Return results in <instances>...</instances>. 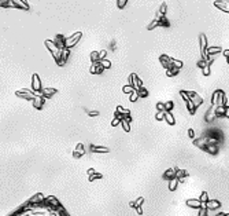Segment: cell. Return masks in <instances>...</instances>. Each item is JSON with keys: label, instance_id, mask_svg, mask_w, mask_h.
<instances>
[{"label": "cell", "instance_id": "6da1fadb", "mask_svg": "<svg viewBox=\"0 0 229 216\" xmlns=\"http://www.w3.org/2000/svg\"><path fill=\"white\" fill-rule=\"evenodd\" d=\"M8 216H69L55 197L36 194Z\"/></svg>", "mask_w": 229, "mask_h": 216}, {"label": "cell", "instance_id": "7a4b0ae2", "mask_svg": "<svg viewBox=\"0 0 229 216\" xmlns=\"http://www.w3.org/2000/svg\"><path fill=\"white\" fill-rule=\"evenodd\" d=\"M45 47L51 51V54H52V56H54V59H55L56 64L59 65V66H62V62H60V52H62V50L54 43V40H45Z\"/></svg>", "mask_w": 229, "mask_h": 216}, {"label": "cell", "instance_id": "3957f363", "mask_svg": "<svg viewBox=\"0 0 229 216\" xmlns=\"http://www.w3.org/2000/svg\"><path fill=\"white\" fill-rule=\"evenodd\" d=\"M37 94L39 92H34L33 90H26V88H24V90H18V91L15 92L17 96H19V98H24V99L26 100H34V98L37 96Z\"/></svg>", "mask_w": 229, "mask_h": 216}, {"label": "cell", "instance_id": "277c9868", "mask_svg": "<svg viewBox=\"0 0 229 216\" xmlns=\"http://www.w3.org/2000/svg\"><path fill=\"white\" fill-rule=\"evenodd\" d=\"M81 36H83V33L81 32H75L74 35H71L70 37H66V40H65V47L66 48L74 47L75 44L78 43L80 39H81Z\"/></svg>", "mask_w": 229, "mask_h": 216}, {"label": "cell", "instance_id": "5b68a950", "mask_svg": "<svg viewBox=\"0 0 229 216\" xmlns=\"http://www.w3.org/2000/svg\"><path fill=\"white\" fill-rule=\"evenodd\" d=\"M207 39L205 35H200V54H202V59L207 61L209 59V54H207Z\"/></svg>", "mask_w": 229, "mask_h": 216}, {"label": "cell", "instance_id": "8992f818", "mask_svg": "<svg viewBox=\"0 0 229 216\" xmlns=\"http://www.w3.org/2000/svg\"><path fill=\"white\" fill-rule=\"evenodd\" d=\"M188 92V95H190V99L192 100V103L195 105V108H199L202 103H203V98H202L197 92L195 91H187Z\"/></svg>", "mask_w": 229, "mask_h": 216}, {"label": "cell", "instance_id": "52a82bcc", "mask_svg": "<svg viewBox=\"0 0 229 216\" xmlns=\"http://www.w3.org/2000/svg\"><path fill=\"white\" fill-rule=\"evenodd\" d=\"M129 85H132L134 90H140V88L143 87L141 80L139 79V76L136 73H132L131 76H129Z\"/></svg>", "mask_w": 229, "mask_h": 216}, {"label": "cell", "instance_id": "ba28073f", "mask_svg": "<svg viewBox=\"0 0 229 216\" xmlns=\"http://www.w3.org/2000/svg\"><path fill=\"white\" fill-rule=\"evenodd\" d=\"M32 90L34 92H41V80H40V77L37 73H34L32 76Z\"/></svg>", "mask_w": 229, "mask_h": 216}, {"label": "cell", "instance_id": "9c48e42d", "mask_svg": "<svg viewBox=\"0 0 229 216\" xmlns=\"http://www.w3.org/2000/svg\"><path fill=\"white\" fill-rule=\"evenodd\" d=\"M44 100H45V98L43 96V94L41 92H39L37 94V96L34 98V100H33V106H34L37 110H40V109H43L44 106Z\"/></svg>", "mask_w": 229, "mask_h": 216}, {"label": "cell", "instance_id": "30bf717a", "mask_svg": "<svg viewBox=\"0 0 229 216\" xmlns=\"http://www.w3.org/2000/svg\"><path fill=\"white\" fill-rule=\"evenodd\" d=\"M104 72V68H103V65L100 64V61L98 62H93L91 66V73L92 74H100V73Z\"/></svg>", "mask_w": 229, "mask_h": 216}, {"label": "cell", "instance_id": "8fae6325", "mask_svg": "<svg viewBox=\"0 0 229 216\" xmlns=\"http://www.w3.org/2000/svg\"><path fill=\"white\" fill-rule=\"evenodd\" d=\"M172 59H173V58H170V56H167V55H161L159 56V61H161V64H162V66L166 69V70L170 69V68H173Z\"/></svg>", "mask_w": 229, "mask_h": 216}, {"label": "cell", "instance_id": "7c38bea8", "mask_svg": "<svg viewBox=\"0 0 229 216\" xmlns=\"http://www.w3.org/2000/svg\"><path fill=\"white\" fill-rule=\"evenodd\" d=\"M214 6L217 8H220V10H222V11L229 12V1H226V0H215Z\"/></svg>", "mask_w": 229, "mask_h": 216}, {"label": "cell", "instance_id": "4fadbf2b", "mask_svg": "<svg viewBox=\"0 0 229 216\" xmlns=\"http://www.w3.org/2000/svg\"><path fill=\"white\" fill-rule=\"evenodd\" d=\"M187 205L190 208H195V209H200L203 207V204H202V201L199 198H190V200H187Z\"/></svg>", "mask_w": 229, "mask_h": 216}, {"label": "cell", "instance_id": "5bb4252c", "mask_svg": "<svg viewBox=\"0 0 229 216\" xmlns=\"http://www.w3.org/2000/svg\"><path fill=\"white\" fill-rule=\"evenodd\" d=\"M203 205H205L209 211H214V209H218L220 207H221V202L217 201V200H209L206 204H203Z\"/></svg>", "mask_w": 229, "mask_h": 216}, {"label": "cell", "instance_id": "9a60e30c", "mask_svg": "<svg viewBox=\"0 0 229 216\" xmlns=\"http://www.w3.org/2000/svg\"><path fill=\"white\" fill-rule=\"evenodd\" d=\"M84 154H85V147H84L83 143H78L77 147L74 149V152H73V157H74V158H80V157L84 156Z\"/></svg>", "mask_w": 229, "mask_h": 216}, {"label": "cell", "instance_id": "2e32d148", "mask_svg": "<svg viewBox=\"0 0 229 216\" xmlns=\"http://www.w3.org/2000/svg\"><path fill=\"white\" fill-rule=\"evenodd\" d=\"M194 144L197 146L199 149H203V150H205L206 146H207V136H202L199 139H194Z\"/></svg>", "mask_w": 229, "mask_h": 216}, {"label": "cell", "instance_id": "e0dca14e", "mask_svg": "<svg viewBox=\"0 0 229 216\" xmlns=\"http://www.w3.org/2000/svg\"><path fill=\"white\" fill-rule=\"evenodd\" d=\"M176 173H177V168H169L163 173V178L166 180H170V179H173V178H176Z\"/></svg>", "mask_w": 229, "mask_h": 216}, {"label": "cell", "instance_id": "ac0fdd59", "mask_svg": "<svg viewBox=\"0 0 229 216\" xmlns=\"http://www.w3.org/2000/svg\"><path fill=\"white\" fill-rule=\"evenodd\" d=\"M41 94H43V96L47 99V98H51L54 94H56V90L55 88H43V90H41Z\"/></svg>", "mask_w": 229, "mask_h": 216}, {"label": "cell", "instance_id": "d6986e66", "mask_svg": "<svg viewBox=\"0 0 229 216\" xmlns=\"http://www.w3.org/2000/svg\"><path fill=\"white\" fill-rule=\"evenodd\" d=\"M69 55H70V48H66V47H65L63 50H62V52H60V62H62V66H63L65 62L67 61Z\"/></svg>", "mask_w": 229, "mask_h": 216}, {"label": "cell", "instance_id": "ffe728a7", "mask_svg": "<svg viewBox=\"0 0 229 216\" xmlns=\"http://www.w3.org/2000/svg\"><path fill=\"white\" fill-rule=\"evenodd\" d=\"M205 150L207 153H210V154H217L218 153V144L217 143H210V144L206 146Z\"/></svg>", "mask_w": 229, "mask_h": 216}, {"label": "cell", "instance_id": "44dd1931", "mask_svg": "<svg viewBox=\"0 0 229 216\" xmlns=\"http://www.w3.org/2000/svg\"><path fill=\"white\" fill-rule=\"evenodd\" d=\"M165 121L169 125H174V124H176V118H174V116L170 112H165Z\"/></svg>", "mask_w": 229, "mask_h": 216}, {"label": "cell", "instance_id": "7402d4cb", "mask_svg": "<svg viewBox=\"0 0 229 216\" xmlns=\"http://www.w3.org/2000/svg\"><path fill=\"white\" fill-rule=\"evenodd\" d=\"M178 183H180L178 178H173V179H170L169 180V190H170V191H174V190H177Z\"/></svg>", "mask_w": 229, "mask_h": 216}, {"label": "cell", "instance_id": "603a6c76", "mask_svg": "<svg viewBox=\"0 0 229 216\" xmlns=\"http://www.w3.org/2000/svg\"><path fill=\"white\" fill-rule=\"evenodd\" d=\"M14 3L17 4L18 8H22V10H29V4L26 0H14Z\"/></svg>", "mask_w": 229, "mask_h": 216}, {"label": "cell", "instance_id": "cb8c5ba5", "mask_svg": "<svg viewBox=\"0 0 229 216\" xmlns=\"http://www.w3.org/2000/svg\"><path fill=\"white\" fill-rule=\"evenodd\" d=\"M215 117H217V116H215V108L213 106V108L209 110L207 116H206V121H207V123H211V121H213Z\"/></svg>", "mask_w": 229, "mask_h": 216}, {"label": "cell", "instance_id": "d4e9b609", "mask_svg": "<svg viewBox=\"0 0 229 216\" xmlns=\"http://www.w3.org/2000/svg\"><path fill=\"white\" fill-rule=\"evenodd\" d=\"M214 108H215V116H217V117L225 116V113H226V106H214Z\"/></svg>", "mask_w": 229, "mask_h": 216}, {"label": "cell", "instance_id": "484cf974", "mask_svg": "<svg viewBox=\"0 0 229 216\" xmlns=\"http://www.w3.org/2000/svg\"><path fill=\"white\" fill-rule=\"evenodd\" d=\"M185 176H188V172L187 171H184V169H178L177 168V173H176V178H178V180L180 182H184V178Z\"/></svg>", "mask_w": 229, "mask_h": 216}, {"label": "cell", "instance_id": "4316f807", "mask_svg": "<svg viewBox=\"0 0 229 216\" xmlns=\"http://www.w3.org/2000/svg\"><path fill=\"white\" fill-rule=\"evenodd\" d=\"M91 152H93V153H108V149L102 147V146H91Z\"/></svg>", "mask_w": 229, "mask_h": 216}, {"label": "cell", "instance_id": "83f0119b", "mask_svg": "<svg viewBox=\"0 0 229 216\" xmlns=\"http://www.w3.org/2000/svg\"><path fill=\"white\" fill-rule=\"evenodd\" d=\"M218 98H220V90H217V91L213 92V96H211V105H213V106H217Z\"/></svg>", "mask_w": 229, "mask_h": 216}, {"label": "cell", "instance_id": "f1b7e54d", "mask_svg": "<svg viewBox=\"0 0 229 216\" xmlns=\"http://www.w3.org/2000/svg\"><path fill=\"white\" fill-rule=\"evenodd\" d=\"M143 202H144V198H143V197H139V198H137L136 201H134V202H131L129 205H131L132 208H134V209H136L137 207H141V205H143Z\"/></svg>", "mask_w": 229, "mask_h": 216}, {"label": "cell", "instance_id": "f546056e", "mask_svg": "<svg viewBox=\"0 0 229 216\" xmlns=\"http://www.w3.org/2000/svg\"><path fill=\"white\" fill-rule=\"evenodd\" d=\"M222 48L221 47H209L207 48V54L209 55H214V54H218V52H221Z\"/></svg>", "mask_w": 229, "mask_h": 216}, {"label": "cell", "instance_id": "4dcf8cb0", "mask_svg": "<svg viewBox=\"0 0 229 216\" xmlns=\"http://www.w3.org/2000/svg\"><path fill=\"white\" fill-rule=\"evenodd\" d=\"M115 113H119V114H122L123 117H125V116H129V114H131V112H129V110H126V109H123L122 106H117V110H115Z\"/></svg>", "mask_w": 229, "mask_h": 216}, {"label": "cell", "instance_id": "1f68e13d", "mask_svg": "<svg viewBox=\"0 0 229 216\" xmlns=\"http://www.w3.org/2000/svg\"><path fill=\"white\" fill-rule=\"evenodd\" d=\"M178 72H180V69H177V68H170V69H167L166 70V74L169 77H172V76H176V74H178Z\"/></svg>", "mask_w": 229, "mask_h": 216}, {"label": "cell", "instance_id": "d6a6232c", "mask_svg": "<svg viewBox=\"0 0 229 216\" xmlns=\"http://www.w3.org/2000/svg\"><path fill=\"white\" fill-rule=\"evenodd\" d=\"M121 125H122V128H123V131H125V132H129V131H131V123H129V121H126L125 118H123V120H121Z\"/></svg>", "mask_w": 229, "mask_h": 216}, {"label": "cell", "instance_id": "836d02e7", "mask_svg": "<svg viewBox=\"0 0 229 216\" xmlns=\"http://www.w3.org/2000/svg\"><path fill=\"white\" fill-rule=\"evenodd\" d=\"M187 103V108H188V112L191 113V114H195V110H196V108H195V105L192 103V100H188V102H185Z\"/></svg>", "mask_w": 229, "mask_h": 216}, {"label": "cell", "instance_id": "e575fe53", "mask_svg": "<svg viewBox=\"0 0 229 216\" xmlns=\"http://www.w3.org/2000/svg\"><path fill=\"white\" fill-rule=\"evenodd\" d=\"M163 105H165V112H172L174 108V103L172 102V100H167V102H163Z\"/></svg>", "mask_w": 229, "mask_h": 216}, {"label": "cell", "instance_id": "d590c367", "mask_svg": "<svg viewBox=\"0 0 229 216\" xmlns=\"http://www.w3.org/2000/svg\"><path fill=\"white\" fill-rule=\"evenodd\" d=\"M139 98H140V96H139L137 90H134V91L132 92L131 95H129V100H131V102H136V100H137Z\"/></svg>", "mask_w": 229, "mask_h": 216}, {"label": "cell", "instance_id": "8d00e7d4", "mask_svg": "<svg viewBox=\"0 0 229 216\" xmlns=\"http://www.w3.org/2000/svg\"><path fill=\"white\" fill-rule=\"evenodd\" d=\"M91 61H92V64H93V62H98V61H100V56H99V52L98 51H92L91 52Z\"/></svg>", "mask_w": 229, "mask_h": 216}, {"label": "cell", "instance_id": "74e56055", "mask_svg": "<svg viewBox=\"0 0 229 216\" xmlns=\"http://www.w3.org/2000/svg\"><path fill=\"white\" fill-rule=\"evenodd\" d=\"M199 200L202 201V204H206V202L209 201V194H207L206 191H203V193L200 194V197H199Z\"/></svg>", "mask_w": 229, "mask_h": 216}, {"label": "cell", "instance_id": "f35d334b", "mask_svg": "<svg viewBox=\"0 0 229 216\" xmlns=\"http://www.w3.org/2000/svg\"><path fill=\"white\" fill-rule=\"evenodd\" d=\"M137 92H139V96H140V98H146V96L148 95V91H147L144 87H141L140 90H137Z\"/></svg>", "mask_w": 229, "mask_h": 216}, {"label": "cell", "instance_id": "ab89813d", "mask_svg": "<svg viewBox=\"0 0 229 216\" xmlns=\"http://www.w3.org/2000/svg\"><path fill=\"white\" fill-rule=\"evenodd\" d=\"M122 91H123V92H125V94H128V95H131L132 92H133V91H134V88H133V87H132V85H129V84H128V85H125V87H123V88H122Z\"/></svg>", "mask_w": 229, "mask_h": 216}, {"label": "cell", "instance_id": "60d3db41", "mask_svg": "<svg viewBox=\"0 0 229 216\" xmlns=\"http://www.w3.org/2000/svg\"><path fill=\"white\" fill-rule=\"evenodd\" d=\"M172 65H173V68H177V69L182 68V62L178 59H172Z\"/></svg>", "mask_w": 229, "mask_h": 216}, {"label": "cell", "instance_id": "b9f144b4", "mask_svg": "<svg viewBox=\"0 0 229 216\" xmlns=\"http://www.w3.org/2000/svg\"><path fill=\"white\" fill-rule=\"evenodd\" d=\"M156 26H159V21L158 20H154L150 25H148V26H147V29H148V30H152V29L156 28Z\"/></svg>", "mask_w": 229, "mask_h": 216}, {"label": "cell", "instance_id": "7bdbcfd3", "mask_svg": "<svg viewBox=\"0 0 229 216\" xmlns=\"http://www.w3.org/2000/svg\"><path fill=\"white\" fill-rule=\"evenodd\" d=\"M155 118H156L158 121L165 120V112H156V114H155Z\"/></svg>", "mask_w": 229, "mask_h": 216}, {"label": "cell", "instance_id": "ee69618b", "mask_svg": "<svg viewBox=\"0 0 229 216\" xmlns=\"http://www.w3.org/2000/svg\"><path fill=\"white\" fill-rule=\"evenodd\" d=\"M100 64L103 65V68L104 69H108L111 66V62L108 59H100Z\"/></svg>", "mask_w": 229, "mask_h": 216}, {"label": "cell", "instance_id": "f6af8a7d", "mask_svg": "<svg viewBox=\"0 0 229 216\" xmlns=\"http://www.w3.org/2000/svg\"><path fill=\"white\" fill-rule=\"evenodd\" d=\"M180 95H181V98L185 100V102L190 100V95H188V92H187V91H180Z\"/></svg>", "mask_w": 229, "mask_h": 216}, {"label": "cell", "instance_id": "bcb514c9", "mask_svg": "<svg viewBox=\"0 0 229 216\" xmlns=\"http://www.w3.org/2000/svg\"><path fill=\"white\" fill-rule=\"evenodd\" d=\"M102 173H98V172H95V173H93V175H91V176H89V180H91V182H93V180H95V179H100V178H102Z\"/></svg>", "mask_w": 229, "mask_h": 216}, {"label": "cell", "instance_id": "7dc6e473", "mask_svg": "<svg viewBox=\"0 0 229 216\" xmlns=\"http://www.w3.org/2000/svg\"><path fill=\"white\" fill-rule=\"evenodd\" d=\"M207 211H209V209H207L205 205H203V207L199 209V216H207Z\"/></svg>", "mask_w": 229, "mask_h": 216}, {"label": "cell", "instance_id": "c3c4849f", "mask_svg": "<svg viewBox=\"0 0 229 216\" xmlns=\"http://www.w3.org/2000/svg\"><path fill=\"white\" fill-rule=\"evenodd\" d=\"M128 0H117V6H118V8H123L125 6H126Z\"/></svg>", "mask_w": 229, "mask_h": 216}, {"label": "cell", "instance_id": "681fc988", "mask_svg": "<svg viewBox=\"0 0 229 216\" xmlns=\"http://www.w3.org/2000/svg\"><path fill=\"white\" fill-rule=\"evenodd\" d=\"M156 110H158V112H165V105H163V102H158V103H156Z\"/></svg>", "mask_w": 229, "mask_h": 216}, {"label": "cell", "instance_id": "f907efd6", "mask_svg": "<svg viewBox=\"0 0 229 216\" xmlns=\"http://www.w3.org/2000/svg\"><path fill=\"white\" fill-rule=\"evenodd\" d=\"M197 66H199V68H205V66H207V61H205V59H200L199 61V62H197ZM210 66V65H209Z\"/></svg>", "mask_w": 229, "mask_h": 216}, {"label": "cell", "instance_id": "816d5d0a", "mask_svg": "<svg viewBox=\"0 0 229 216\" xmlns=\"http://www.w3.org/2000/svg\"><path fill=\"white\" fill-rule=\"evenodd\" d=\"M202 72H203V74H205V76H209V74H210V66H209V65L202 69Z\"/></svg>", "mask_w": 229, "mask_h": 216}, {"label": "cell", "instance_id": "f5cc1de1", "mask_svg": "<svg viewBox=\"0 0 229 216\" xmlns=\"http://www.w3.org/2000/svg\"><path fill=\"white\" fill-rule=\"evenodd\" d=\"M118 124H121V120H119L118 117H115L114 120L111 121V125H113V127H117V125H118Z\"/></svg>", "mask_w": 229, "mask_h": 216}, {"label": "cell", "instance_id": "db71d44e", "mask_svg": "<svg viewBox=\"0 0 229 216\" xmlns=\"http://www.w3.org/2000/svg\"><path fill=\"white\" fill-rule=\"evenodd\" d=\"M159 12H161L162 15H165L166 14V3H162V6H161V8H159Z\"/></svg>", "mask_w": 229, "mask_h": 216}, {"label": "cell", "instance_id": "11a10c76", "mask_svg": "<svg viewBox=\"0 0 229 216\" xmlns=\"http://www.w3.org/2000/svg\"><path fill=\"white\" fill-rule=\"evenodd\" d=\"M106 54H107L106 50H102V51L99 52V56H100V59H106V58H104V56H106Z\"/></svg>", "mask_w": 229, "mask_h": 216}, {"label": "cell", "instance_id": "9f6ffc18", "mask_svg": "<svg viewBox=\"0 0 229 216\" xmlns=\"http://www.w3.org/2000/svg\"><path fill=\"white\" fill-rule=\"evenodd\" d=\"M88 114H89L91 117H95V116H99V112H98V110H91Z\"/></svg>", "mask_w": 229, "mask_h": 216}, {"label": "cell", "instance_id": "6f0895ef", "mask_svg": "<svg viewBox=\"0 0 229 216\" xmlns=\"http://www.w3.org/2000/svg\"><path fill=\"white\" fill-rule=\"evenodd\" d=\"M188 135H190V138H192V139H195V131L192 128L188 131Z\"/></svg>", "mask_w": 229, "mask_h": 216}, {"label": "cell", "instance_id": "680465c9", "mask_svg": "<svg viewBox=\"0 0 229 216\" xmlns=\"http://www.w3.org/2000/svg\"><path fill=\"white\" fill-rule=\"evenodd\" d=\"M10 0H0V7H6V4L8 3Z\"/></svg>", "mask_w": 229, "mask_h": 216}, {"label": "cell", "instance_id": "91938a15", "mask_svg": "<svg viewBox=\"0 0 229 216\" xmlns=\"http://www.w3.org/2000/svg\"><path fill=\"white\" fill-rule=\"evenodd\" d=\"M136 212H137L139 215H143V208L141 207H137V208H136Z\"/></svg>", "mask_w": 229, "mask_h": 216}, {"label": "cell", "instance_id": "94428289", "mask_svg": "<svg viewBox=\"0 0 229 216\" xmlns=\"http://www.w3.org/2000/svg\"><path fill=\"white\" fill-rule=\"evenodd\" d=\"M93 173H95V169H88V175H89V176H91V175H93Z\"/></svg>", "mask_w": 229, "mask_h": 216}, {"label": "cell", "instance_id": "6125c7cd", "mask_svg": "<svg viewBox=\"0 0 229 216\" xmlns=\"http://www.w3.org/2000/svg\"><path fill=\"white\" fill-rule=\"evenodd\" d=\"M217 216H229V213H226V212H221V213H218Z\"/></svg>", "mask_w": 229, "mask_h": 216}, {"label": "cell", "instance_id": "be15d7a7", "mask_svg": "<svg viewBox=\"0 0 229 216\" xmlns=\"http://www.w3.org/2000/svg\"><path fill=\"white\" fill-rule=\"evenodd\" d=\"M224 55H225V58H228L229 56V50H225V51H224Z\"/></svg>", "mask_w": 229, "mask_h": 216}, {"label": "cell", "instance_id": "e7e4bbea", "mask_svg": "<svg viewBox=\"0 0 229 216\" xmlns=\"http://www.w3.org/2000/svg\"><path fill=\"white\" fill-rule=\"evenodd\" d=\"M225 117L229 118V106H226V113H225Z\"/></svg>", "mask_w": 229, "mask_h": 216}, {"label": "cell", "instance_id": "03108f58", "mask_svg": "<svg viewBox=\"0 0 229 216\" xmlns=\"http://www.w3.org/2000/svg\"><path fill=\"white\" fill-rule=\"evenodd\" d=\"M226 61H228V64H229V56H228V58H226Z\"/></svg>", "mask_w": 229, "mask_h": 216}]
</instances>
